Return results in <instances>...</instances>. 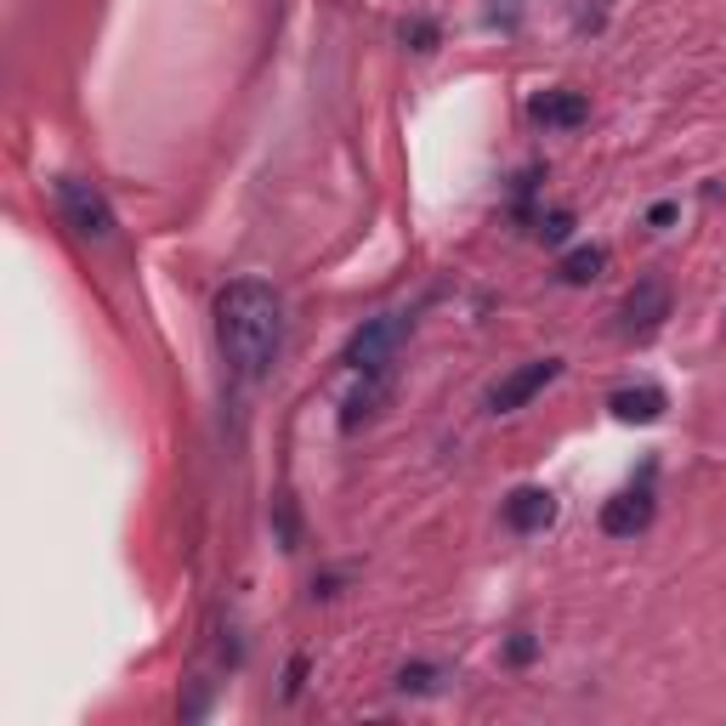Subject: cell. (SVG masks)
I'll list each match as a JSON object with an SVG mask.
<instances>
[{
	"label": "cell",
	"instance_id": "7",
	"mask_svg": "<svg viewBox=\"0 0 726 726\" xmlns=\"http://www.w3.org/2000/svg\"><path fill=\"white\" fill-rule=\"evenodd\" d=\"M556 522V494L551 488H517L506 500V528L511 534H545Z\"/></svg>",
	"mask_w": 726,
	"mask_h": 726
},
{
	"label": "cell",
	"instance_id": "9",
	"mask_svg": "<svg viewBox=\"0 0 726 726\" xmlns=\"http://www.w3.org/2000/svg\"><path fill=\"white\" fill-rule=\"evenodd\" d=\"M608 409H613L624 426H653V420H665L670 398H665L658 386H619L613 398H608Z\"/></svg>",
	"mask_w": 726,
	"mask_h": 726
},
{
	"label": "cell",
	"instance_id": "2",
	"mask_svg": "<svg viewBox=\"0 0 726 726\" xmlns=\"http://www.w3.org/2000/svg\"><path fill=\"white\" fill-rule=\"evenodd\" d=\"M404 336H409V324L398 318V313H381V318H370L358 329V336L347 341V370H358V375H370V381H381L386 370H392V358H398V347H404Z\"/></svg>",
	"mask_w": 726,
	"mask_h": 726
},
{
	"label": "cell",
	"instance_id": "1",
	"mask_svg": "<svg viewBox=\"0 0 726 726\" xmlns=\"http://www.w3.org/2000/svg\"><path fill=\"white\" fill-rule=\"evenodd\" d=\"M216 341H222L227 370L239 381L268 375L284 347V302L273 295V284H261V279L227 284L216 295Z\"/></svg>",
	"mask_w": 726,
	"mask_h": 726
},
{
	"label": "cell",
	"instance_id": "14",
	"mask_svg": "<svg viewBox=\"0 0 726 726\" xmlns=\"http://www.w3.org/2000/svg\"><path fill=\"white\" fill-rule=\"evenodd\" d=\"M506 658H511V665H517V670H528V665H534V658H540V642H534V636H511V647H506Z\"/></svg>",
	"mask_w": 726,
	"mask_h": 726
},
{
	"label": "cell",
	"instance_id": "3",
	"mask_svg": "<svg viewBox=\"0 0 726 726\" xmlns=\"http://www.w3.org/2000/svg\"><path fill=\"white\" fill-rule=\"evenodd\" d=\"M52 193H57L63 222H69L80 239H91V245L114 239V205H109L91 182H80V177H57V182H52Z\"/></svg>",
	"mask_w": 726,
	"mask_h": 726
},
{
	"label": "cell",
	"instance_id": "10",
	"mask_svg": "<svg viewBox=\"0 0 726 726\" xmlns=\"http://www.w3.org/2000/svg\"><path fill=\"white\" fill-rule=\"evenodd\" d=\"M602 268H608V250L602 245H579V250H568L563 256V284H590V279H602Z\"/></svg>",
	"mask_w": 726,
	"mask_h": 726
},
{
	"label": "cell",
	"instance_id": "13",
	"mask_svg": "<svg viewBox=\"0 0 726 726\" xmlns=\"http://www.w3.org/2000/svg\"><path fill=\"white\" fill-rule=\"evenodd\" d=\"M540 234H545V245H563V239L574 234V216H568V211H551V216L540 222Z\"/></svg>",
	"mask_w": 726,
	"mask_h": 726
},
{
	"label": "cell",
	"instance_id": "6",
	"mask_svg": "<svg viewBox=\"0 0 726 726\" xmlns=\"http://www.w3.org/2000/svg\"><path fill=\"white\" fill-rule=\"evenodd\" d=\"M647 522H653V494L647 488H624V494H613V500L602 506V534H613V540L647 534Z\"/></svg>",
	"mask_w": 726,
	"mask_h": 726
},
{
	"label": "cell",
	"instance_id": "5",
	"mask_svg": "<svg viewBox=\"0 0 726 726\" xmlns=\"http://www.w3.org/2000/svg\"><path fill=\"white\" fill-rule=\"evenodd\" d=\"M670 318V284L665 279H642L624 302V336H653Z\"/></svg>",
	"mask_w": 726,
	"mask_h": 726
},
{
	"label": "cell",
	"instance_id": "15",
	"mask_svg": "<svg viewBox=\"0 0 726 726\" xmlns=\"http://www.w3.org/2000/svg\"><path fill=\"white\" fill-rule=\"evenodd\" d=\"M670 222H676V205H670V200L647 211V227H670Z\"/></svg>",
	"mask_w": 726,
	"mask_h": 726
},
{
	"label": "cell",
	"instance_id": "12",
	"mask_svg": "<svg viewBox=\"0 0 726 726\" xmlns=\"http://www.w3.org/2000/svg\"><path fill=\"white\" fill-rule=\"evenodd\" d=\"M398 687L404 692H432L438 687V670L432 665H409V670H398Z\"/></svg>",
	"mask_w": 726,
	"mask_h": 726
},
{
	"label": "cell",
	"instance_id": "8",
	"mask_svg": "<svg viewBox=\"0 0 726 726\" xmlns=\"http://www.w3.org/2000/svg\"><path fill=\"white\" fill-rule=\"evenodd\" d=\"M528 114H534L545 131H574L590 120V97L585 91H540L534 103H528Z\"/></svg>",
	"mask_w": 726,
	"mask_h": 726
},
{
	"label": "cell",
	"instance_id": "4",
	"mask_svg": "<svg viewBox=\"0 0 726 726\" xmlns=\"http://www.w3.org/2000/svg\"><path fill=\"white\" fill-rule=\"evenodd\" d=\"M556 375H563V358H534V363H522V370H511L500 386L488 392V409H494V415H511V409H522V404H534Z\"/></svg>",
	"mask_w": 726,
	"mask_h": 726
},
{
	"label": "cell",
	"instance_id": "11",
	"mask_svg": "<svg viewBox=\"0 0 726 726\" xmlns=\"http://www.w3.org/2000/svg\"><path fill=\"white\" fill-rule=\"evenodd\" d=\"M404 41H409L415 52H438V23H432V18H409V23H404Z\"/></svg>",
	"mask_w": 726,
	"mask_h": 726
}]
</instances>
